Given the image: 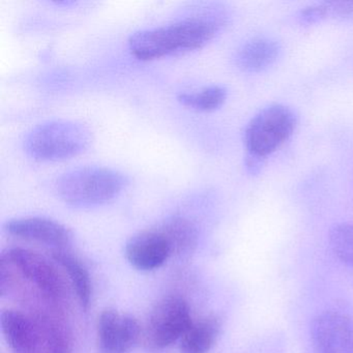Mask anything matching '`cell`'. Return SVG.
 Instances as JSON below:
<instances>
[{
  "label": "cell",
  "instance_id": "obj_16",
  "mask_svg": "<svg viewBox=\"0 0 353 353\" xmlns=\"http://www.w3.org/2000/svg\"><path fill=\"white\" fill-rule=\"evenodd\" d=\"M227 99L226 88L212 85L193 94H181L179 101L183 106L199 111H214L220 108Z\"/></svg>",
  "mask_w": 353,
  "mask_h": 353
},
{
  "label": "cell",
  "instance_id": "obj_3",
  "mask_svg": "<svg viewBox=\"0 0 353 353\" xmlns=\"http://www.w3.org/2000/svg\"><path fill=\"white\" fill-rule=\"evenodd\" d=\"M90 143V132L81 123L53 121L37 125L28 134L24 148L39 161H61L82 154Z\"/></svg>",
  "mask_w": 353,
  "mask_h": 353
},
{
  "label": "cell",
  "instance_id": "obj_15",
  "mask_svg": "<svg viewBox=\"0 0 353 353\" xmlns=\"http://www.w3.org/2000/svg\"><path fill=\"white\" fill-rule=\"evenodd\" d=\"M160 229L168 239L172 248V254L185 253L196 245L197 230L188 219L173 216L165 221Z\"/></svg>",
  "mask_w": 353,
  "mask_h": 353
},
{
  "label": "cell",
  "instance_id": "obj_2",
  "mask_svg": "<svg viewBox=\"0 0 353 353\" xmlns=\"http://www.w3.org/2000/svg\"><path fill=\"white\" fill-rule=\"evenodd\" d=\"M127 183V177L113 169L81 167L61 175L55 183V191L69 205L92 208L114 199Z\"/></svg>",
  "mask_w": 353,
  "mask_h": 353
},
{
  "label": "cell",
  "instance_id": "obj_10",
  "mask_svg": "<svg viewBox=\"0 0 353 353\" xmlns=\"http://www.w3.org/2000/svg\"><path fill=\"white\" fill-rule=\"evenodd\" d=\"M5 230L18 239L44 243L57 249L65 247L71 241V233L63 225L38 216L8 221Z\"/></svg>",
  "mask_w": 353,
  "mask_h": 353
},
{
  "label": "cell",
  "instance_id": "obj_4",
  "mask_svg": "<svg viewBox=\"0 0 353 353\" xmlns=\"http://www.w3.org/2000/svg\"><path fill=\"white\" fill-rule=\"evenodd\" d=\"M296 117L288 107L274 104L255 115L245 129V143L250 154L264 159L276 152L294 132Z\"/></svg>",
  "mask_w": 353,
  "mask_h": 353
},
{
  "label": "cell",
  "instance_id": "obj_9",
  "mask_svg": "<svg viewBox=\"0 0 353 353\" xmlns=\"http://www.w3.org/2000/svg\"><path fill=\"white\" fill-rule=\"evenodd\" d=\"M128 261L136 270L150 272L161 268L172 254V248L160 228L142 231L128 241Z\"/></svg>",
  "mask_w": 353,
  "mask_h": 353
},
{
  "label": "cell",
  "instance_id": "obj_12",
  "mask_svg": "<svg viewBox=\"0 0 353 353\" xmlns=\"http://www.w3.org/2000/svg\"><path fill=\"white\" fill-rule=\"evenodd\" d=\"M281 46L268 38L254 39L243 45L235 57L239 69L247 73H260L272 67L280 57Z\"/></svg>",
  "mask_w": 353,
  "mask_h": 353
},
{
  "label": "cell",
  "instance_id": "obj_1",
  "mask_svg": "<svg viewBox=\"0 0 353 353\" xmlns=\"http://www.w3.org/2000/svg\"><path fill=\"white\" fill-rule=\"evenodd\" d=\"M220 26L218 19L191 18L167 26L140 30L130 37V52L140 61H152L173 53L196 50L212 41Z\"/></svg>",
  "mask_w": 353,
  "mask_h": 353
},
{
  "label": "cell",
  "instance_id": "obj_13",
  "mask_svg": "<svg viewBox=\"0 0 353 353\" xmlns=\"http://www.w3.org/2000/svg\"><path fill=\"white\" fill-rule=\"evenodd\" d=\"M221 322L216 316H206L192 323L181 339V353H208L220 334Z\"/></svg>",
  "mask_w": 353,
  "mask_h": 353
},
{
  "label": "cell",
  "instance_id": "obj_8",
  "mask_svg": "<svg viewBox=\"0 0 353 353\" xmlns=\"http://www.w3.org/2000/svg\"><path fill=\"white\" fill-rule=\"evenodd\" d=\"M141 336V327L131 315L106 309L97 324V343L100 353H127Z\"/></svg>",
  "mask_w": 353,
  "mask_h": 353
},
{
  "label": "cell",
  "instance_id": "obj_7",
  "mask_svg": "<svg viewBox=\"0 0 353 353\" xmlns=\"http://www.w3.org/2000/svg\"><path fill=\"white\" fill-rule=\"evenodd\" d=\"M311 338L315 353H353V318L326 311L314 318Z\"/></svg>",
  "mask_w": 353,
  "mask_h": 353
},
{
  "label": "cell",
  "instance_id": "obj_6",
  "mask_svg": "<svg viewBox=\"0 0 353 353\" xmlns=\"http://www.w3.org/2000/svg\"><path fill=\"white\" fill-rule=\"evenodd\" d=\"M1 260L15 266L24 278L36 285L51 301H61L65 295L63 278L47 258L32 250L11 248L1 255Z\"/></svg>",
  "mask_w": 353,
  "mask_h": 353
},
{
  "label": "cell",
  "instance_id": "obj_19",
  "mask_svg": "<svg viewBox=\"0 0 353 353\" xmlns=\"http://www.w3.org/2000/svg\"><path fill=\"white\" fill-rule=\"evenodd\" d=\"M299 19H301V23L307 24V26H312V24L318 23L322 20L327 19L325 3L311 6V7L303 10L299 16Z\"/></svg>",
  "mask_w": 353,
  "mask_h": 353
},
{
  "label": "cell",
  "instance_id": "obj_14",
  "mask_svg": "<svg viewBox=\"0 0 353 353\" xmlns=\"http://www.w3.org/2000/svg\"><path fill=\"white\" fill-rule=\"evenodd\" d=\"M52 257L67 272L80 305L84 310H88L92 294V281L88 268L75 255L61 249L53 252Z\"/></svg>",
  "mask_w": 353,
  "mask_h": 353
},
{
  "label": "cell",
  "instance_id": "obj_18",
  "mask_svg": "<svg viewBox=\"0 0 353 353\" xmlns=\"http://www.w3.org/2000/svg\"><path fill=\"white\" fill-rule=\"evenodd\" d=\"M327 18L348 19L353 17V1H330L325 3Z\"/></svg>",
  "mask_w": 353,
  "mask_h": 353
},
{
  "label": "cell",
  "instance_id": "obj_20",
  "mask_svg": "<svg viewBox=\"0 0 353 353\" xmlns=\"http://www.w3.org/2000/svg\"><path fill=\"white\" fill-rule=\"evenodd\" d=\"M262 160L263 159L249 154L247 159V168L250 173H253V174L258 173V171L261 168Z\"/></svg>",
  "mask_w": 353,
  "mask_h": 353
},
{
  "label": "cell",
  "instance_id": "obj_5",
  "mask_svg": "<svg viewBox=\"0 0 353 353\" xmlns=\"http://www.w3.org/2000/svg\"><path fill=\"white\" fill-rule=\"evenodd\" d=\"M193 323L189 305L179 296L165 297L152 310L145 336L152 348L164 349L183 338Z\"/></svg>",
  "mask_w": 353,
  "mask_h": 353
},
{
  "label": "cell",
  "instance_id": "obj_17",
  "mask_svg": "<svg viewBox=\"0 0 353 353\" xmlns=\"http://www.w3.org/2000/svg\"><path fill=\"white\" fill-rule=\"evenodd\" d=\"M330 247L342 263L353 268V223H341L330 231Z\"/></svg>",
  "mask_w": 353,
  "mask_h": 353
},
{
  "label": "cell",
  "instance_id": "obj_11",
  "mask_svg": "<svg viewBox=\"0 0 353 353\" xmlns=\"http://www.w3.org/2000/svg\"><path fill=\"white\" fill-rule=\"evenodd\" d=\"M0 325L12 352H38L40 330L28 316L16 310H5L0 315Z\"/></svg>",
  "mask_w": 353,
  "mask_h": 353
}]
</instances>
